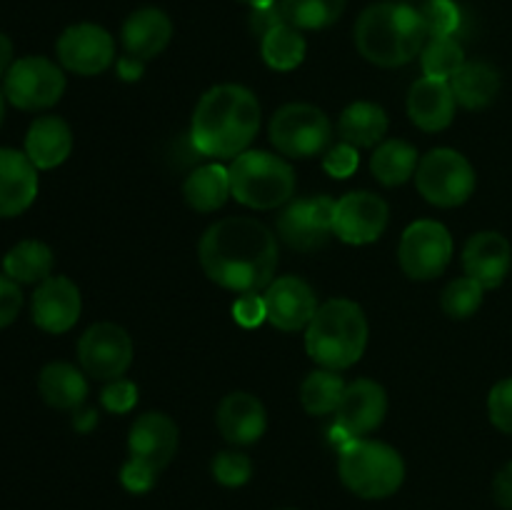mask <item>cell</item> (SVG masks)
Segmentation results:
<instances>
[{"mask_svg": "<svg viewBox=\"0 0 512 510\" xmlns=\"http://www.w3.org/2000/svg\"><path fill=\"white\" fill-rule=\"evenodd\" d=\"M203 273L233 293H260L275 280L278 238L255 218L235 215L210 225L198 245Z\"/></svg>", "mask_w": 512, "mask_h": 510, "instance_id": "cell-1", "label": "cell"}, {"mask_svg": "<svg viewBox=\"0 0 512 510\" xmlns=\"http://www.w3.org/2000/svg\"><path fill=\"white\" fill-rule=\"evenodd\" d=\"M260 130L258 95L238 83L213 85L198 100L190 140L205 158L233 160L250 148Z\"/></svg>", "mask_w": 512, "mask_h": 510, "instance_id": "cell-2", "label": "cell"}, {"mask_svg": "<svg viewBox=\"0 0 512 510\" xmlns=\"http://www.w3.org/2000/svg\"><path fill=\"white\" fill-rule=\"evenodd\" d=\"M420 10L405 3H375L355 23V45L368 63L378 68H400L418 58L425 48Z\"/></svg>", "mask_w": 512, "mask_h": 510, "instance_id": "cell-3", "label": "cell"}, {"mask_svg": "<svg viewBox=\"0 0 512 510\" xmlns=\"http://www.w3.org/2000/svg\"><path fill=\"white\" fill-rule=\"evenodd\" d=\"M368 348V318L348 298H333L318 308L305 328V350L310 360L328 370H348Z\"/></svg>", "mask_w": 512, "mask_h": 510, "instance_id": "cell-4", "label": "cell"}, {"mask_svg": "<svg viewBox=\"0 0 512 510\" xmlns=\"http://www.w3.org/2000/svg\"><path fill=\"white\" fill-rule=\"evenodd\" d=\"M338 473L345 488L365 500H383L398 493L405 480L403 455L380 440L355 438L340 448Z\"/></svg>", "mask_w": 512, "mask_h": 510, "instance_id": "cell-5", "label": "cell"}, {"mask_svg": "<svg viewBox=\"0 0 512 510\" xmlns=\"http://www.w3.org/2000/svg\"><path fill=\"white\" fill-rule=\"evenodd\" d=\"M230 193L253 210H275L295 195V170L268 150H245L228 165Z\"/></svg>", "mask_w": 512, "mask_h": 510, "instance_id": "cell-6", "label": "cell"}, {"mask_svg": "<svg viewBox=\"0 0 512 510\" xmlns=\"http://www.w3.org/2000/svg\"><path fill=\"white\" fill-rule=\"evenodd\" d=\"M415 185L430 205L458 208L475 193L478 175L473 163L453 148H435L423 155L415 170Z\"/></svg>", "mask_w": 512, "mask_h": 510, "instance_id": "cell-7", "label": "cell"}, {"mask_svg": "<svg viewBox=\"0 0 512 510\" xmlns=\"http://www.w3.org/2000/svg\"><path fill=\"white\" fill-rule=\"evenodd\" d=\"M333 140V123L310 103H288L270 118V143L288 158H315Z\"/></svg>", "mask_w": 512, "mask_h": 510, "instance_id": "cell-8", "label": "cell"}, {"mask_svg": "<svg viewBox=\"0 0 512 510\" xmlns=\"http://www.w3.org/2000/svg\"><path fill=\"white\" fill-rule=\"evenodd\" d=\"M3 93L5 100L18 110H48L63 98L65 73L43 55H28L10 65Z\"/></svg>", "mask_w": 512, "mask_h": 510, "instance_id": "cell-9", "label": "cell"}, {"mask_svg": "<svg viewBox=\"0 0 512 510\" xmlns=\"http://www.w3.org/2000/svg\"><path fill=\"white\" fill-rule=\"evenodd\" d=\"M453 260V235L438 220H415L398 245V263L413 280H433Z\"/></svg>", "mask_w": 512, "mask_h": 510, "instance_id": "cell-10", "label": "cell"}, {"mask_svg": "<svg viewBox=\"0 0 512 510\" xmlns=\"http://www.w3.org/2000/svg\"><path fill=\"white\" fill-rule=\"evenodd\" d=\"M335 205L338 200L328 195L290 200L278 215V235L285 245L300 253H315L325 248L335 230Z\"/></svg>", "mask_w": 512, "mask_h": 510, "instance_id": "cell-11", "label": "cell"}, {"mask_svg": "<svg viewBox=\"0 0 512 510\" xmlns=\"http://www.w3.org/2000/svg\"><path fill=\"white\" fill-rule=\"evenodd\" d=\"M78 360L85 375L95 380H120L133 365V340L115 323H95L80 335Z\"/></svg>", "mask_w": 512, "mask_h": 510, "instance_id": "cell-12", "label": "cell"}, {"mask_svg": "<svg viewBox=\"0 0 512 510\" xmlns=\"http://www.w3.org/2000/svg\"><path fill=\"white\" fill-rule=\"evenodd\" d=\"M58 60L65 70L75 75H98L108 70L115 60V40L103 25L78 23L63 30L58 38Z\"/></svg>", "mask_w": 512, "mask_h": 510, "instance_id": "cell-13", "label": "cell"}, {"mask_svg": "<svg viewBox=\"0 0 512 510\" xmlns=\"http://www.w3.org/2000/svg\"><path fill=\"white\" fill-rule=\"evenodd\" d=\"M390 220V208L380 195L370 190H355L343 195L335 205L333 230L343 243L368 245L385 233Z\"/></svg>", "mask_w": 512, "mask_h": 510, "instance_id": "cell-14", "label": "cell"}, {"mask_svg": "<svg viewBox=\"0 0 512 510\" xmlns=\"http://www.w3.org/2000/svg\"><path fill=\"white\" fill-rule=\"evenodd\" d=\"M265 308H268V323L283 333H298L305 330L318 313V295L298 275H283L273 280L263 293Z\"/></svg>", "mask_w": 512, "mask_h": 510, "instance_id": "cell-15", "label": "cell"}, {"mask_svg": "<svg viewBox=\"0 0 512 510\" xmlns=\"http://www.w3.org/2000/svg\"><path fill=\"white\" fill-rule=\"evenodd\" d=\"M80 310H83V298H80L78 285L65 275L45 278L30 300L33 323L50 335L68 333L78 323Z\"/></svg>", "mask_w": 512, "mask_h": 510, "instance_id": "cell-16", "label": "cell"}, {"mask_svg": "<svg viewBox=\"0 0 512 510\" xmlns=\"http://www.w3.org/2000/svg\"><path fill=\"white\" fill-rule=\"evenodd\" d=\"M180 430L175 420L165 413H143L133 423L128 435V453L138 463L148 465L155 473L165 470L178 453Z\"/></svg>", "mask_w": 512, "mask_h": 510, "instance_id": "cell-17", "label": "cell"}, {"mask_svg": "<svg viewBox=\"0 0 512 510\" xmlns=\"http://www.w3.org/2000/svg\"><path fill=\"white\" fill-rule=\"evenodd\" d=\"M388 415V393L370 378H358L345 385L343 400L335 410V423L348 430L353 438L373 433Z\"/></svg>", "mask_w": 512, "mask_h": 510, "instance_id": "cell-18", "label": "cell"}, {"mask_svg": "<svg viewBox=\"0 0 512 510\" xmlns=\"http://www.w3.org/2000/svg\"><path fill=\"white\" fill-rule=\"evenodd\" d=\"M465 275L478 280L485 290L503 285L512 268V245L498 230H480L463 248Z\"/></svg>", "mask_w": 512, "mask_h": 510, "instance_id": "cell-19", "label": "cell"}, {"mask_svg": "<svg viewBox=\"0 0 512 510\" xmlns=\"http://www.w3.org/2000/svg\"><path fill=\"white\" fill-rule=\"evenodd\" d=\"M215 423H218L220 435L228 443L253 445L265 435L268 413H265V405L255 395L245 393V390H235V393L225 395L220 400Z\"/></svg>", "mask_w": 512, "mask_h": 510, "instance_id": "cell-20", "label": "cell"}, {"mask_svg": "<svg viewBox=\"0 0 512 510\" xmlns=\"http://www.w3.org/2000/svg\"><path fill=\"white\" fill-rule=\"evenodd\" d=\"M38 195V168L20 150L0 148V218H15Z\"/></svg>", "mask_w": 512, "mask_h": 510, "instance_id": "cell-21", "label": "cell"}, {"mask_svg": "<svg viewBox=\"0 0 512 510\" xmlns=\"http://www.w3.org/2000/svg\"><path fill=\"white\" fill-rule=\"evenodd\" d=\"M173 38V23L168 13L160 8H140L128 15L120 30L125 55H133L138 60H153L163 53Z\"/></svg>", "mask_w": 512, "mask_h": 510, "instance_id": "cell-22", "label": "cell"}, {"mask_svg": "<svg viewBox=\"0 0 512 510\" xmlns=\"http://www.w3.org/2000/svg\"><path fill=\"white\" fill-rule=\"evenodd\" d=\"M455 95L448 80L420 78L408 93V115L425 133H440L455 118Z\"/></svg>", "mask_w": 512, "mask_h": 510, "instance_id": "cell-23", "label": "cell"}, {"mask_svg": "<svg viewBox=\"0 0 512 510\" xmlns=\"http://www.w3.org/2000/svg\"><path fill=\"white\" fill-rule=\"evenodd\" d=\"M73 150V130L58 115H40L25 135V155L38 170H53L68 160Z\"/></svg>", "mask_w": 512, "mask_h": 510, "instance_id": "cell-24", "label": "cell"}, {"mask_svg": "<svg viewBox=\"0 0 512 510\" xmlns=\"http://www.w3.org/2000/svg\"><path fill=\"white\" fill-rule=\"evenodd\" d=\"M38 390L50 408L78 410L88 398V380H85L83 370L58 360V363H48L40 370Z\"/></svg>", "mask_w": 512, "mask_h": 510, "instance_id": "cell-25", "label": "cell"}, {"mask_svg": "<svg viewBox=\"0 0 512 510\" xmlns=\"http://www.w3.org/2000/svg\"><path fill=\"white\" fill-rule=\"evenodd\" d=\"M388 113L380 108L378 103H370V100H358V103H350L343 110L338 120V133L343 138V143L355 145V148H375V145L383 143L385 133H388Z\"/></svg>", "mask_w": 512, "mask_h": 510, "instance_id": "cell-26", "label": "cell"}, {"mask_svg": "<svg viewBox=\"0 0 512 510\" xmlns=\"http://www.w3.org/2000/svg\"><path fill=\"white\" fill-rule=\"evenodd\" d=\"M448 83L455 95V103L468 110L488 108L500 93V73L483 60L465 63Z\"/></svg>", "mask_w": 512, "mask_h": 510, "instance_id": "cell-27", "label": "cell"}, {"mask_svg": "<svg viewBox=\"0 0 512 510\" xmlns=\"http://www.w3.org/2000/svg\"><path fill=\"white\" fill-rule=\"evenodd\" d=\"M185 203L198 213H213L223 208L230 193V175L228 168L220 163H208L195 168L183 183Z\"/></svg>", "mask_w": 512, "mask_h": 510, "instance_id": "cell-28", "label": "cell"}, {"mask_svg": "<svg viewBox=\"0 0 512 510\" xmlns=\"http://www.w3.org/2000/svg\"><path fill=\"white\" fill-rule=\"evenodd\" d=\"M418 163V150L408 140H383L370 155V173L375 175L378 183L395 188V185H403L415 178Z\"/></svg>", "mask_w": 512, "mask_h": 510, "instance_id": "cell-29", "label": "cell"}, {"mask_svg": "<svg viewBox=\"0 0 512 510\" xmlns=\"http://www.w3.org/2000/svg\"><path fill=\"white\" fill-rule=\"evenodd\" d=\"M53 265L55 255L43 240H20L3 258L5 275L15 283H43L53 273Z\"/></svg>", "mask_w": 512, "mask_h": 510, "instance_id": "cell-30", "label": "cell"}, {"mask_svg": "<svg viewBox=\"0 0 512 510\" xmlns=\"http://www.w3.org/2000/svg\"><path fill=\"white\" fill-rule=\"evenodd\" d=\"M260 53H263L268 68L288 73V70H295L303 63L305 53H308V43L303 38V30L293 28L288 23H280L263 35Z\"/></svg>", "mask_w": 512, "mask_h": 510, "instance_id": "cell-31", "label": "cell"}, {"mask_svg": "<svg viewBox=\"0 0 512 510\" xmlns=\"http://www.w3.org/2000/svg\"><path fill=\"white\" fill-rule=\"evenodd\" d=\"M345 385L348 383L340 378L338 370H313L300 385V403H303L305 413L318 415V418L320 415H333L343 400Z\"/></svg>", "mask_w": 512, "mask_h": 510, "instance_id": "cell-32", "label": "cell"}, {"mask_svg": "<svg viewBox=\"0 0 512 510\" xmlns=\"http://www.w3.org/2000/svg\"><path fill=\"white\" fill-rule=\"evenodd\" d=\"M285 23L298 30L330 28L345 13L348 0H280Z\"/></svg>", "mask_w": 512, "mask_h": 510, "instance_id": "cell-33", "label": "cell"}, {"mask_svg": "<svg viewBox=\"0 0 512 510\" xmlns=\"http://www.w3.org/2000/svg\"><path fill=\"white\" fill-rule=\"evenodd\" d=\"M465 63L468 60H465L463 45L455 38H430L420 53L425 78L450 80Z\"/></svg>", "mask_w": 512, "mask_h": 510, "instance_id": "cell-34", "label": "cell"}, {"mask_svg": "<svg viewBox=\"0 0 512 510\" xmlns=\"http://www.w3.org/2000/svg\"><path fill=\"white\" fill-rule=\"evenodd\" d=\"M485 288L478 283V280L468 278H455L445 285V290L440 293V308L445 310V315L453 320H465L470 315H475L483 305Z\"/></svg>", "mask_w": 512, "mask_h": 510, "instance_id": "cell-35", "label": "cell"}, {"mask_svg": "<svg viewBox=\"0 0 512 510\" xmlns=\"http://www.w3.org/2000/svg\"><path fill=\"white\" fill-rule=\"evenodd\" d=\"M425 33L430 38H453L455 30L460 28V10L453 0H428L420 8Z\"/></svg>", "mask_w": 512, "mask_h": 510, "instance_id": "cell-36", "label": "cell"}, {"mask_svg": "<svg viewBox=\"0 0 512 510\" xmlns=\"http://www.w3.org/2000/svg\"><path fill=\"white\" fill-rule=\"evenodd\" d=\"M213 478L218 480L225 488H240L250 480L253 475V460L245 453H238V450H223L213 458Z\"/></svg>", "mask_w": 512, "mask_h": 510, "instance_id": "cell-37", "label": "cell"}, {"mask_svg": "<svg viewBox=\"0 0 512 510\" xmlns=\"http://www.w3.org/2000/svg\"><path fill=\"white\" fill-rule=\"evenodd\" d=\"M488 415L500 433L512 435V378L500 380L490 388Z\"/></svg>", "mask_w": 512, "mask_h": 510, "instance_id": "cell-38", "label": "cell"}, {"mask_svg": "<svg viewBox=\"0 0 512 510\" xmlns=\"http://www.w3.org/2000/svg\"><path fill=\"white\" fill-rule=\"evenodd\" d=\"M360 165V155H358V148L350 143H338L333 145V148L325 153L323 158V168L325 173L330 175V178L335 180H345L350 178V175L358 170Z\"/></svg>", "mask_w": 512, "mask_h": 510, "instance_id": "cell-39", "label": "cell"}, {"mask_svg": "<svg viewBox=\"0 0 512 510\" xmlns=\"http://www.w3.org/2000/svg\"><path fill=\"white\" fill-rule=\"evenodd\" d=\"M100 403H103L105 410L110 413H128L133 410V405L138 403V385L133 380H110L108 385L100 393Z\"/></svg>", "mask_w": 512, "mask_h": 510, "instance_id": "cell-40", "label": "cell"}, {"mask_svg": "<svg viewBox=\"0 0 512 510\" xmlns=\"http://www.w3.org/2000/svg\"><path fill=\"white\" fill-rule=\"evenodd\" d=\"M233 318L243 328H258L260 323L268 320V308H265V298L258 293L240 295L233 303Z\"/></svg>", "mask_w": 512, "mask_h": 510, "instance_id": "cell-41", "label": "cell"}, {"mask_svg": "<svg viewBox=\"0 0 512 510\" xmlns=\"http://www.w3.org/2000/svg\"><path fill=\"white\" fill-rule=\"evenodd\" d=\"M155 480H158V473L133 458H128V463H125L123 470H120V483H123V488L135 495L148 493V490L155 485Z\"/></svg>", "mask_w": 512, "mask_h": 510, "instance_id": "cell-42", "label": "cell"}, {"mask_svg": "<svg viewBox=\"0 0 512 510\" xmlns=\"http://www.w3.org/2000/svg\"><path fill=\"white\" fill-rule=\"evenodd\" d=\"M20 308H23V293L15 280L8 275H0V330L8 328L15 318H18Z\"/></svg>", "mask_w": 512, "mask_h": 510, "instance_id": "cell-43", "label": "cell"}, {"mask_svg": "<svg viewBox=\"0 0 512 510\" xmlns=\"http://www.w3.org/2000/svg\"><path fill=\"white\" fill-rule=\"evenodd\" d=\"M285 23L283 13H280V5H268V8H253V15H250V28L263 38L268 30H273L275 25Z\"/></svg>", "mask_w": 512, "mask_h": 510, "instance_id": "cell-44", "label": "cell"}, {"mask_svg": "<svg viewBox=\"0 0 512 510\" xmlns=\"http://www.w3.org/2000/svg\"><path fill=\"white\" fill-rule=\"evenodd\" d=\"M493 495L498 500L500 508L512 510V460L495 475V483H493Z\"/></svg>", "mask_w": 512, "mask_h": 510, "instance_id": "cell-45", "label": "cell"}, {"mask_svg": "<svg viewBox=\"0 0 512 510\" xmlns=\"http://www.w3.org/2000/svg\"><path fill=\"white\" fill-rule=\"evenodd\" d=\"M143 68V60L133 58V55H123V58L118 60V75L123 80H138L140 75H143Z\"/></svg>", "mask_w": 512, "mask_h": 510, "instance_id": "cell-46", "label": "cell"}, {"mask_svg": "<svg viewBox=\"0 0 512 510\" xmlns=\"http://www.w3.org/2000/svg\"><path fill=\"white\" fill-rule=\"evenodd\" d=\"M13 43H10V38L5 33H0V75H5L10 70V65H13Z\"/></svg>", "mask_w": 512, "mask_h": 510, "instance_id": "cell-47", "label": "cell"}, {"mask_svg": "<svg viewBox=\"0 0 512 510\" xmlns=\"http://www.w3.org/2000/svg\"><path fill=\"white\" fill-rule=\"evenodd\" d=\"M95 420H98L95 418V410H83V413L75 418V428H78L80 433H88V430H93Z\"/></svg>", "mask_w": 512, "mask_h": 510, "instance_id": "cell-48", "label": "cell"}, {"mask_svg": "<svg viewBox=\"0 0 512 510\" xmlns=\"http://www.w3.org/2000/svg\"><path fill=\"white\" fill-rule=\"evenodd\" d=\"M240 3L250 5V8H268V5H275V0H240Z\"/></svg>", "mask_w": 512, "mask_h": 510, "instance_id": "cell-49", "label": "cell"}, {"mask_svg": "<svg viewBox=\"0 0 512 510\" xmlns=\"http://www.w3.org/2000/svg\"><path fill=\"white\" fill-rule=\"evenodd\" d=\"M3 115H5V93L0 90V125H3Z\"/></svg>", "mask_w": 512, "mask_h": 510, "instance_id": "cell-50", "label": "cell"}, {"mask_svg": "<svg viewBox=\"0 0 512 510\" xmlns=\"http://www.w3.org/2000/svg\"><path fill=\"white\" fill-rule=\"evenodd\" d=\"M285 510H293V508H285Z\"/></svg>", "mask_w": 512, "mask_h": 510, "instance_id": "cell-51", "label": "cell"}]
</instances>
